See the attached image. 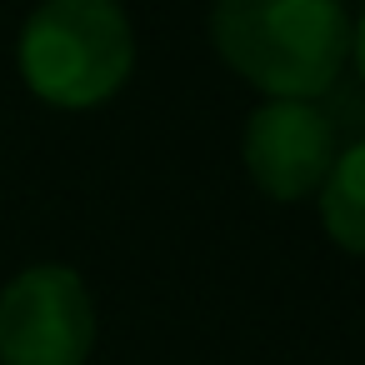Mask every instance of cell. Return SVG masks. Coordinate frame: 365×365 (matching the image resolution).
<instances>
[{"instance_id": "1", "label": "cell", "mask_w": 365, "mask_h": 365, "mask_svg": "<svg viewBox=\"0 0 365 365\" xmlns=\"http://www.w3.org/2000/svg\"><path fill=\"white\" fill-rule=\"evenodd\" d=\"M210 41L270 101H320L345 71L350 21L340 0H215Z\"/></svg>"}, {"instance_id": "2", "label": "cell", "mask_w": 365, "mask_h": 365, "mask_svg": "<svg viewBox=\"0 0 365 365\" xmlns=\"http://www.w3.org/2000/svg\"><path fill=\"white\" fill-rule=\"evenodd\" d=\"M26 86L61 110L106 106L135 66V31L120 0H41L21 31Z\"/></svg>"}, {"instance_id": "3", "label": "cell", "mask_w": 365, "mask_h": 365, "mask_svg": "<svg viewBox=\"0 0 365 365\" xmlns=\"http://www.w3.org/2000/svg\"><path fill=\"white\" fill-rule=\"evenodd\" d=\"M96 305L71 265H31L0 290V365H86Z\"/></svg>"}, {"instance_id": "4", "label": "cell", "mask_w": 365, "mask_h": 365, "mask_svg": "<svg viewBox=\"0 0 365 365\" xmlns=\"http://www.w3.org/2000/svg\"><path fill=\"white\" fill-rule=\"evenodd\" d=\"M340 155L335 120L315 101H270L245 120L240 160L255 190L270 200H300L315 195Z\"/></svg>"}, {"instance_id": "5", "label": "cell", "mask_w": 365, "mask_h": 365, "mask_svg": "<svg viewBox=\"0 0 365 365\" xmlns=\"http://www.w3.org/2000/svg\"><path fill=\"white\" fill-rule=\"evenodd\" d=\"M320 225L325 235L350 250V255H365V140L345 145L330 165V175L320 180Z\"/></svg>"}, {"instance_id": "6", "label": "cell", "mask_w": 365, "mask_h": 365, "mask_svg": "<svg viewBox=\"0 0 365 365\" xmlns=\"http://www.w3.org/2000/svg\"><path fill=\"white\" fill-rule=\"evenodd\" d=\"M350 56H355V71H360V81H365V16H360V26L350 31Z\"/></svg>"}]
</instances>
